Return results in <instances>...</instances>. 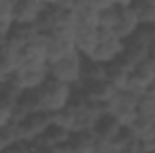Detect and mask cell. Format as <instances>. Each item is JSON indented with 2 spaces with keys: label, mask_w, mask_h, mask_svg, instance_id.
<instances>
[{
  "label": "cell",
  "mask_w": 155,
  "mask_h": 153,
  "mask_svg": "<svg viewBox=\"0 0 155 153\" xmlns=\"http://www.w3.org/2000/svg\"><path fill=\"white\" fill-rule=\"evenodd\" d=\"M47 63V43L45 34L31 40L20 49V65H40Z\"/></svg>",
  "instance_id": "obj_8"
},
{
  "label": "cell",
  "mask_w": 155,
  "mask_h": 153,
  "mask_svg": "<svg viewBox=\"0 0 155 153\" xmlns=\"http://www.w3.org/2000/svg\"><path fill=\"white\" fill-rule=\"evenodd\" d=\"M128 77H130V69L126 65H123L119 60L112 61L107 65V74L105 79L116 88V90H124L128 86Z\"/></svg>",
  "instance_id": "obj_17"
},
{
  "label": "cell",
  "mask_w": 155,
  "mask_h": 153,
  "mask_svg": "<svg viewBox=\"0 0 155 153\" xmlns=\"http://www.w3.org/2000/svg\"><path fill=\"white\" fill-rule=\"evenodd\" d=\"M45 5H52V4H58V0H43Z\"/></svg>",
  "instance_id": "obj_32"
},
{
  "label": "cell",
  "mask_w": 155,
  "mask_h": 153,
  "mask_svg": "<svg viewBox=\"0 0 155 153\" xmlns=\"http://www.w3.org/2000/svg\"><path fill=\"white\" fill-rule=\"evenodd\" d=\"M83 56L79 52H72L61 60H56V61H49L47 67H49V76L58 79V81H63L67 85H72L78 86L79 81H81V69H83Z\"/></svg>",
  "instance_id": "obj_2"
},
{
  "label": "cell",
  "mask_w": 155,
  "mask_h": 153,
  "mask_svg": "<svg viewBox=\"0 0 155 153\" xmlns=\"http://www.w3.org/2000/svg\"><path fill=\"white\" fill-rule=\"evenodd\" d=\"M90 5H94L96 9H105V7H110V5H116L114 4V0H87Z\"/></svg>",
  "instance_id": "obj_28"
},
{
  "label": "cell",
  "mask_w": 155,
  "mask_h": 153,
  "mask_svg": "<svg viewBox=\"0 0 155 153\" xmlns=\"http://www.w3.org/2000/svg\"><path fill=\"white\" fill-rule=\"evenodd\" d=\"M107 74V65L105 63H99L92 58H85L83 60V69H81V83H90V81H99V79H105Z\"/></svg>",
  "instance_id": "obj_20"
},
{
  "label": "cell",
  "mask_w": 155,
  "mask_h": 153,
  "mask_svg": "<svg viewBox=\"0 0 155 153\" xmlns=\"http://www.w3.org/2000/svg\"><path fill=\"white\" fill-rule=\"evenodd\" d=\"M116 22H117V5H110V7H105V9L99 11V24H97L99 29L112 31Z\"/></svg>",
  "instance_id": "obj_23"
},
{
  "label": "cell",
  "mask_w": 155,
  "mask_h": 153,
  "mask_svg": "<svg viewBox=\"0 0 155 153\" xmlns=\"http://www.w3.org/2000/svg\"><path fill=\"white\" fill-rule=\"evenodd\" d=\"M7 40H9V33H4V31H0V49L7 43Z\"/></svg>",
  "instance_id": "obj_29"
},
{
  "label": "cell",
  "mask_w": 155,
  "mask_h": 153,
  "mask_svg": "<svg viewBox=\"0 0 155 153\" xmlns=\"http://www.w3.org/2000/svg\"><path fill=\"white\" fill-rule=\"evenodd\" d=\"M137 115L148 117V119H155V97L150 96L148 92L143 94L137 101Z\"/></svg>",
  "instance_id": "obj_24"
},
{
  "label": "cell",
  "mask_w": 155,
  "mask_h": 153,
  "mask_svg": "<svg viewBox=\"0 0 155 153\" xmlns=\"http://www.w3.org/2000/svg\"><path fill=\"white\" fill-rule=\"evenodd\" d=\"M96 142H97V133L94 130L72 132L69 137V150L71 153H94Z\"/></svg>",
  "instance_id": "obj_13"
},
{
  "label": "cell",
  "mask_w": 155,
  "mask_h": 153,
  "mask_svg": "<svg viewBox=\"0 0 155 153\" xmlns=\"http://www.w3.org/2000/svg\"><path fill=\"white\" fill-rule=\"evenodd\" d=\"M114 4H116V5H130L132 0H114Z\"/></svg>",
  "instance_id": "obj_30"
},
{
  "label": "cell",
  "mask_w": 155,
  "mask_h": 153,
  "mask_svg": "<svg viewBox=\"0 0 155 153\" xmlns=\"http://www.w3.org/2000/svg\"><path fill=\"white\" fill-rule=\"evenodd\" d=\"M150 2H152V4H153V5H155V0H150Z\"/></svg>",
  "instance_id": "obj_33"
},
{
  "label": "cell",
  "mask_w": 155,
  "mask_h": 153,
  "mask_svg": "<svg viewBox=\"0 0 155 153\" xmlns=\"http://www.w3.org/2000/svg\"><path fill=\"white\" fill-rule=\"evenodd\" d=\"M124 50V40L117 38L114 31H107V29H99V43L96 47V50L92 52V60L99 61V63H112L123 54Z\"/></svg>",
  "instance_id": "obj_5"
},
{
  "label": "cell",
  "mask_w": 155,
  "mask_h": 153,
  "mask_svg": "<svg viewBox=\"0 0 155 153\" xmlns=\"http://www.w3.org/2000/svg\"><path fill=\"white\" fill-rule=\"evenodd\" d=\"M121 128H123V122L117 119L116 115L105 112V114L99 115V119H97V122H96V126H94V132L97 133L99 139L112 141L117 133H119Z\"/></svg>",
  "instance_id": "obj_16"
},
{
  "label": "cell",
  "mask_w": 155,
  "mask_h": 153,
  "mask_svg": "<svg viewBox=\"0 0 155 153\" xmlns=\"http://www.w3.org/2000/svg\"><path fill=\"white\" fill-rule=\"evenodd\" d=\"M22 94H24V88L9 76L0 81V103L2 105H5L9 108H15V105L20 101Z\"/></svg>",
  "instance_id": "obj_18"
},
{
  "label": "cell",
  "mask_w": 155,
  "mask_h": 153,
  "mask_svg": "<svg viewBox=\"0 0 155 153\" xmlns=\"http://www.w3.org/2000/svg\"><path fill=\"white\" fill-rule=\"evenodd\" d=\"M128 126L134 130V133L141 139V137H144V135H148L150 132H152V128H153V119H148V117H143V115H135L130 122H128Z\"/></svg>",
  "instance_id": "obj_22"
},
{
  "label": "cell",
  "mask_w": 155,
  "mask_h": 153,
  "mask_svg": "<svg viewBox=\"0 0 155 153\" xmlns=\"http://www.w3.org/2000/svg\"><path fill=\"white\" fill-rule=\"evenodd\" d=\"M132 9L135 11L139 24L146 25V24H155V5L150 0H132Z\"/></svg>",
  "instance_id": "obj_21"
},
{
  "label": "cell",
  "mask_w": 155,
  "mask_h": 153,
  "mask_svg": "<svg viewBox=\"0 0 155 153\" xmlns=\"http://www.w3.org/2000/svg\"><path fill=\"white\" fill-rule=\"evenodd\" d=\"M141 96L143 94L134 92L130 88L117 90L112 96V99L108 103H105V112L114 114L123 124H128L137 115V101H139Z\"/></svg>",
  "instance_id": "obj_3"
},
{
  "label": "cell",
  "mask_w": 155,
  "mask_h": 153,
  "mask_svg": "<svg viewBox=\"0 0 155 153\" xmlns=\"http://www.w3.org/2000/svg\"><path fill=\"white\" fill-rule=\"evenodd\" d=\"M18 67H20V47H16L7 40V43L0 49V81L11 76Z\"/></svg>",
  "instance_id": "obj_12"
},
{
  "label": "cell",
  "mask_w": 155,
  "mask_h": 153,
  "mask_svg": "<svg viewBox=\"0 0 155 153\" xmlns=\"http://www.w3.org/2000/svg\"><path fill=\"white\" fill-rule=\"evenodd\" d=\"M148 94H150V96H153V97H155V79H153V83H152V86L148 88Z\"/></svg>",
  "instance_id": "obj_31"
},
{
  "label": "cell",
  "mask_w": 155,
  "mask_h": 153,
  "mask_svg": "<svg viewBox=\"0 0 155 153\" xmlns=\"http://www.w3.org/2000/svg\"><path fill=\"white\" fill-rule=\"evenodd\" d=\"M144 65L152 70V74L155 76V43L153 45H150V49H148V56H146Z\"/></svg>",
  "instance_id": "obj_27"
},
{
  "label": "cell",
  "mask_w": 155,
  "mask_h": 153,
  "mask_svg": "<svg viewBox=\"0 0 155 153\" xmlns=\"http://www.w3.org/2000/svg\"><path fill=\"white\" fill-rule=\"evenodd\" d=\"M139 18L132 5H117V22L114 25V34L121 40L130 38L137 29H139Z\"/></svg>",
  "instance_id": "obj_7"
},
{
  "label": "cell",
  "mask_w": 155,
  "mask_h": 153,
  "mask_svg": "<svg viewBox=\"0 0 155 153\" xmlns=\"http://www.w3.org/2000/svg\"><path fill=\"white\" fill-rule=\"evenodd\" d=\"M99 43V27H83L78 25L74 29V45L76 52H79L83 58L92 56Z\"/></svg>",
  "instance_id": "obj_9"
},
{
  "label": "cell",
  "mask_w": 155,
  "mask_h": 153,
  "mask_svg": "<svg viewBox=\"0 0 155 153\" xmlns=\"http://www.w3.org/2000/svg\"><path fill=\"white\" fill-rule=\"evenodd\" d=\"M45 43H47V63L61 60V58L76 52L72 29H56L52 33H47Z\"/></svg>",
  "instance_id": "obj_4"
},
{
  "label": "cell",
  "mask_w": 155,
  "mask_h": 153,
  "mask_svg": "<svg viewBox=\"0 0 155 153\" xmlns=\"http://www.w3.org/2000/svg\"><path fill=\"white\" fill-rule=\"evenodd\" d=\"M43 7H45L43 0H15L13 7L15 24H35Z\"/></svg>",
  "instance_id": "obj_11"
},
{
  "label": "cell",
  "mask_w": 155,
  "mask_h": 153,
  "mask_svg": "<svg viewBox=\"0 0 155 153\" xmlns=\"http://www.w3.org/2000/svg\"><path fill=\"white\" fill-rule=\"evenodd\" d=\"M13 25H15V16H13V11H0V31L9 33Z\"/></svg>",
  "instance_id": "obj_26"
},
{
  "label": "cell",
  "mask_w": 155,
  "mask_h": 153,
  "mask_svg": "<svg viewBox=\"0 0 155 153\" xmlns=\"http://www.w3.org/2000/svg\"><path fill=\"white\" fill-rule=\"evenodd\" d=\"M9 77L15 79L24 90H36L49 79V67H47V63L20 65Z\"/></svg>",
  "instance_id": "obj_6"
},
{
  "label": "cell",
  "mask_w": 155,
  "mask_h": 153,
  "mask_svg": "<svg viewBox=\"0 0 155 153\" xmlns=\"http://www.w3.org/2000/svg\"><path fill=\"white\" fill-rule=\"evenodd\" d=\"M74 94V86L67 85L63 81H58L54 77L49 76V79L36 88V97H38V106L41 112L54 114L58 110H63Z\"/></svg>",
  "instance_id": "obj_1"
},
{
  "label": "cell",
  "mask_w": 155,
  "mask_h": 153,
  "mask_svg": "<svg viewBox=\"0 0 155 153\" xmlns=\"http://www.w3.org/2000/svg\"><path fill=\"white\" fill-rule=\"evenodd\" d=\"M78 90H81L85 94L87 99L90 101H97V103H108L112 99V96L116 94L117 90L107 81V79H99V81H90V83H81L74 86Z\"/></svg>",
  "instance_id": "obj_10"
},
{
  "label": "cell",
  "mask_w": 155,
  "mask_h": 153,
  "mask_svg": "<svg viewBox=\"0 0 155 153\" xmlns=\"http://www.w3.org/2000/svg\"><path fill=\"white\" fill-rule=\"evenodd\" d=\"M13 142H15V135L11 132V126H5L4 130H0V151H7Z\"/></svg>",
  "instance_id": "obj_25"
},
{
  "label": "cell",
  "mask_w": 155,
  "mask_h": 153,
  "mask_svg": "<svg viewBox=\"0 0 155 153\" xmlns=\"http://www.w3.org/2000/svg\"><path fill=\"white\" fill-rule=\"evenodd\" d=\"M155 76L152 74V70L143 63V65H137L130 70V77H128V86L130 90L134 92H139V94H146L148 88L152 86Z\"/></svg>",
  "instance_id": "obj_14"
},
{
  "label": "cell",
  "mask_w": 155,
  "mask_h": 153,
  "mask_svg": "<svg viewBox=\"0 0 155 153\" xmlns=\"http://www.w3.org/2000/svg\"><path fill=\"white\" fill-rule=\"evenodd\" d=\"M40 34H43V33L38 29L36 22L35 24H15L11 27V31H9V41L22 49L25 43H29L31 40L38 38Z\"/></svg>",
  "instance_id": "obj_15"
},
{
  "label": "cell",
  "mask_w": 155,
  "mask_h": 153,
  "mask_svg": "<svg viewBox=\"0 0 155 153\" xmlns=\"http://www.w3.org/2000/svg\"><path fill=\"white\" fill-rule=\"evenodd\" d=\"M76 13V27L83 25V27H97L99 24V9H96L94 5H90L87 0L81 2L74 9Z\"/></svg>",
  "instance_id": "obj_19"
}]
</instances>
